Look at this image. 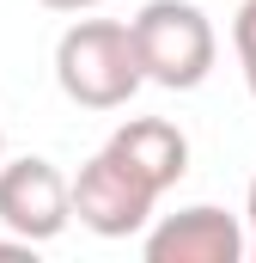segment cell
I'll list each match as a JSON object with an SVG mask.
<instances>
[{
    "label": "cell",
    "mask_w": 256,
    "mask_h": 263,
    "mask_svg": "<svg viewBox=\"0 0 256 263\" xmlns=\"http://www.w3.org/2000/svg\"><path fill=\"white\" fill-rule=\"evenodd\" d=\"M104 147H110L122 165H134L159 196L189 178V135L177 129V123H165V117H128Z\"/></svg>",
    "instance_id": "6"
},
{
    "label": "cell",
    "mask_w": 256,
    "mask_h": 263,
    "mask_svg": "<svg viewBox=\"0 0 256 263\" xmlns=\"http://www.w3.org/2000/svg\"><path fill=\"white\" fill-rule=\"evenodd\" d=\"M128 37H134L140 73L165 92H195L220 55V37L195 0H146L128 18Z\"/></svg>",
    "instance_id": "2"
},
{
    "label": "cell",
    "mask_w": 256,
    "mask_h": 263,
    "mask_svg": "<svg viewBox=\"0 0 256 263\" xmlns=\"http://www.w3.org/2000/svg\"><path fill=\"white\" fill-rule=\"evenodd\" d=\"M146 263H244L250 257V233L238 214L214 208V202H195L165 214L159 227L146 220V239H140Z\"/></svg>",
    "instance_id": "5"
},
{
    "label": "cell",
    "mask_w": 256,
    "mask_h": 263,
    "mask_svg": "<svg viewBox=\"0 0 256 263\" xmlns=\"http://www.w3.org/2000/svg\"><path fill=\"white\" fill-rule=\"evenodd\" d=\"M55 86L79 110H122L146 86L122 18H73L55 43Z\"/></svg>",
    "instance_id": "1"
},
{
    "label": "cell",
    "mask_w": 256,
    "mask_h": 263,
    "mask_svg": "<svg viewBox=\"0 0 256 263\" xmlns=\"http://www.w3.org/2000/svg\"><path fill=\"white\" fill-rule=\"evenodd\" d=\"M67 208L98 239H134V233H146V220L159 208V190L134 165H122L110 147H98L79 165V178H67Z\"/></svg>",
    "instance_id": "3"
},
{
    "label": "cell",
    "mask_w": 256,
    "mask_h": 263,
    "mask_svg": "<svg viewBox=\"0 0 256 263\" xmlns=\"http://www.w3.org/2000/svg\"><path fill=\"white\" fill-rule=\"evenodd\" d=\"M49 12H92V6H104V0H43Z\"/></svg>",
    "instance_id": "10"
},
{
    "label": "cell",
    "mask_w": 256,
    "mask_h": 263,
    "mask_svg": "<svg viewBox=\"0 0 256 263\" xmlns=\"http://www.w3.org/2000/svg\"><path fill=\"white\" fill-rule=\"evenodd\" d=\"M0 257H37V245H31V239H18V233H6V239H0Z\"/></svg>",
    "instance_id": "8"
},
{
    "label": "cell",
    "mask_w": 256,
    "mask_h": 263,
    "mask_svg": "<svg viewBox=\"0 0 256 263\" xmlns=\"http://www.w3.org/2000/svg\"><path fill=\"white\" fill-rule=\"evenodd\" d=\"M244 233H250V257H256V178H250V196H244Z\"/></svg>",
    "instance_id": "9"
},
{
    "label": "cell",
    "mask_w": 256,
    "mask_h": 263,
    "mask_svg": "<svg viewBox=\"0 0 256 263\" xmlns=\"http://www.w3.org/2000/svg\"><path fill=\"white\" fill-rule=\"evenodd\" d=\"M232 49H238L244 92L256 98V0H244V6H238V18H232Z\"/></svg>",
    "instance_id": "7"
},
{
    "label": "cell",
    "mask_w": 256,
    "mask_h": 263,
    "mask_svg": "<svg viewBox=\"0 0 256 263\" xmlns=\"http://www.w3.org/2000/svg\"><path fill=\"white\" fill-rule=\"evenodd\" d=\"M0 159H6V129H0Z\"/></svg>",
    "instance_id": "11"
},
{
    "label": "cell",
    "mask_w": 256,
    "mask_h": 263,
    "mask_svg": "<svg viewBox=\"0 0 256 263\" xmlns=\"http://www.w3.org/2000/svg\"><path fill=\"white\" fill-rule=\"evenodd\" d=\"M73 208H67V178L55 159L43 153H25V159H0V227L31 239V245H49L61 239Z\"/></svg>",
    "instance_id": "4"
}]
</instances>
